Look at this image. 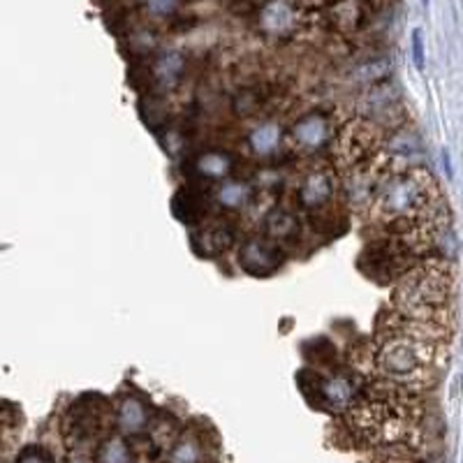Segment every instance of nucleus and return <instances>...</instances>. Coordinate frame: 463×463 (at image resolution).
I'll return each instance as SVG.
<instances>
[{
    "label": "nucleus",
    "instance_id": "nucleus-1",
    "mask_svg": "<svg viewBox=\"0 0 463 463\" xmlns=\"http://www.w3.org/2000/svg\"><path fill=\"white\" fill-rule=\"evenodd\" d=\"M435 357V347L429 341L412 338V336L398 334L391 341H387L380 350V369L387 376L398 380V383H412L417 378H424Z\"/></svg>",
    "mask_w": 463,
    "mask_h": 463
},
{
    "label": "nucleus",
    "instance_id": "nucleus-2",
    "mask_svg": "<svg viewBox=\"0 0 463 463\" xmlns=\"http://www.w3.org/2000/svg\"><path fill=\"white\" fill-rule=\"evenodd\" d=\"M449 297V278L445 271L417 269L398 285L396 299L403 310H410L415 318L433 320L435 310L445 306Z\"/></svg>",
    "mask_w": 463,
    "mask_h": 463
},
{
    "label": "nucleus",
    "instance_id": "nucleus-3",
    "mask_svg": "<svg viewBox=\"0 0 463 463\" xmlns=\"http://www.w3.org/2000/svg\"><path fill=\"white\" fill-rule=\"evenodd\" d=\"M429 176L410 174L394 179L383 193V208L389 215H408V213H424L429 208Z\"/></svg>",
    "mask_w": 463,
    "mask_h": 463
},
{
    "label": "nucleus",
    "instance_id": "nucleus-4",
    "mask_svg": "<svg viewBox=\"0 0 463 463\" xmlns=\"http://www.w3.org/2000/svg\"><path fill=\"white\" fill-rule=\"evenodd\" d=\"M329 137V123L322 114H308L292 128V139L303 151H315L327 142Z\"/></svg>",
    "mask_w": 463,
    "mask_h": 463
},
{
    "label": "nucleus",
    "instance_id": "nucleus-5",
    "mask_svg": "<svg viewBox=\"0 0 463 463\" xmlns=\"http://www.w3.org/2000/svg\"><path fill=\"white\" fill-rule=\"evenodd\" d=\"M241 264L250 274H266L274 271L281 264V255L274 246H269L266 241H248L241 248Z\"/></svg>",
    "mask_w": 463,
    "mask_h": 463
},
{
    "label": "nucleus",
    "instance_id": "nucleus-6",
    "mask_svg": "<svg viewBox=\"0 0 463 463\" xmlns=\"http://www.w3.org/2000/svg\"><path fill=\"white\" fill-rule=\"evenodd\" d=\"M116 424L125 435H135L146 429L149 424V410L137 396H125L118 401L116 408Z\"/></svg>",
    "mask_w": 463,
    "mask_h": 463
},
{
    "label": "nucleus",
    "instance_id": "nucleus-7",
    "mask_svg": "<svg viewBox=\"0 0 463 463\" xmlns=\"http://www.w3.org/2000/svg\"><path fill=\"white\" fill-rule=\"evenodd\" d=\"M281 142H283V128L276 120H264V123L255 125L248 135V146L257 158L274 155Z\"/></svg>",
    "mask_w": 463,
    "mask_h": 463
},
{
    "label": "nucleus",
    "instance_id": "nucleus-8",
    "mask_svg": "<svg viewBox=\"0 0 463 463\" xmlns=\"http://www.w3.org/2000/svg\"><path fill=\"white\" fill-rule=\"evenodd\" d=\"M183 67H186V61H183V56L179 52H164L153 67L155 81L164 88H174L179 84Z\"/></svg>",
    "mask_w": 463,
    "mask_h": 463
},
{
    "label": "nucleus",
    "instance_id": "nucleus-9",
    "mask_svg": "<svg viewBox=\"0 0 463 463\" xmlns=\"http://www.w3.org/2000/svg\"><path fill=\"white\" fill-rule=\"evenodd\" d=\"M332 179H329L327 172H315L306 176V181H303L301 186V202L306 206H320L325 204V202L332 197Z\"/></svg>",
    "mask_w": 463,
    "mask_h": 463
},
{
    "label": "nucleus",
    "instance_id": "nucleus-10",
    "mask_svg": "<svg viewBox=\"0 0 463 463\" xmlns=\"http://www.w3.org/2000/svg\"><path fill=\"white\" fill-rule=\"evenodd\" d=\"M322 396L327 398V403L332 405V408L343 410L354 401L357 389H354V385L347 378L338 376V378H329L322 383Z\"/></svg>",
    "mask_w": 463,
    "mask_h": 463
},
{
    "label": "nucleus",
    "instance_id": "nucleus-11",
    "mask_svg": "<svg viewBox=\"0 0 463 463\" xmlns=\"http://www.w3.org/2000/svg\"><path fill=\"white\" fill-rule=\"evenodd\" d=\"M215 200H218V204L225 208H241L250 200V186L244 181L223 179L220 186L215 188Z\"/></svg>",
    "mask_w": 463,
    "mask_h": 463
},
{
    "label": "nucleus",
    "instance_id": "nucleus-12",
    "mask_svg": "<svg viewBox=\"0 0 463 463\" xmlns=\"http://www.w3.org/2000/svg\"><path fill=\"white\" fill-rule=\"evenodd\" d=\"M232 169V160L230 155L218 153V151H211V153H204L197 160V172L204 176V179H213V181H223Z\"/></svg>",
    "mask_w": 463,
    "mask_h": 463
},
{
    "label": "nucleus",
    "instance_id": "nucleus-13",
    "mask_svg": "<svg viewBox=\"0 0 463 463\" xmlns=\"http://www.w3.org/2000/svg\"><path fill=\"white\" fill-rule=\"evenodd\" d=\"M98 463H132V454L128 442L120 435H114L103 442L98 449Z\"/></svg>",
    "mask_w": 463,
    "mask_h": 463
},
{
    "label": "nucleus",
    "instance_id": "nucleus-14",
    "mask_svg": "<svg viewBox=\"0 0 463 463\" xmlns=\"http://www.w3.org/2000/svg\"><path fill=\"white\" fill-rule=\"evenodd\" d=\"M172 463H200V442L193 438H183L172 449Z\"/></svg>",
    "mask_w": 463,
    "mask_h": 463
},
{
    "label": "nucleus",
    "instance_id": "nucleus-15",
    "mask_svg": "<svg viewBox=\"0 0 463 463\" xmlns=\"http://www.w3.org/2000/svg\"><path fill=\"white\" fill-rule=\"evenodd\" d=\"M412 61H415L417 69H424V65H427V56H424V40H422L420 28L412 30Z\"/></svg>",
    "mask_w": 463,
    "mask_h": 463
},
{
    "label": "nucleus",
    "instance_id": "nucleus-16",
    "mask_svg": "<svg viewBox=\"0 0 463 463\" xmlns=\"http://www.w3.org/2000/svg\"><path fill=\"white\" fill-rule=\"evenodd\" d=\"M179 5V0H146V8L153 17H167L172 14Z\"/></svg>",
    "mask_w": 463,
    "mask_h": 463
},
{
    "label": "nucleus",
    "instance_id": "nucleus-17",
    "mask_svg": "<svg viewBox=\"0 0 463 463\" xmlns=\"http://www.w3.org/2000/svg\"><path fill=\"white\" fill-rule=\"evenodd\" d=\"M17 463H52V456L44 452V449L33 447V449H26V452L19 456Z\"/></svg>",
    "mask_w": 463,
    "mask_h": 463
},
{
    "label": "nucleus",
    "instance_id": "nucleus-18",
    "mask_svg": "<svg viewBox=\"0 0 463 463\" xmlns=\"http://www.w3.org/2000/svg\"><path fill=\"white\" fill-rule=\"evenodd\" d=\"M442 164H445V169H447V176H452V164H449V153H447V151H442Z\"/></svg>",
    "mask_w": 463,
    "mask_h": 463
},
{
    "label": "nucleus",
    "instance_id": "nucleus-19",
    "mask_svg": "<svg viewBox=\"0 0 463 463\" xmlns=\"http://www.w3.org/2000/svg\"><path fill=\"white\" fill-rule=\"evenodd\" d=\"M422 3H424V5H429V0H422Z\"/></svg>",
    "mask_w": 463,
    "mask_h": 463
}]
</instances>
